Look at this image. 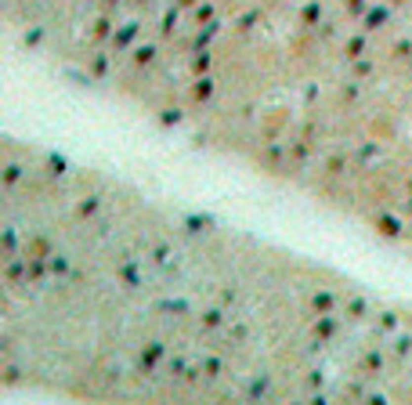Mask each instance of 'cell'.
<instances>
[{"instance_id": "6da1fadb", "label": "cell", "mask_w": 412, "mask_h": 405, "mask_svg": "<svg viewBox=\"0 0 412 405\" xmlns=\"http://www.w3.org/2000/svg\"><path fill=\"white\" fill-rule=\"evenodd\" d=\"M7 387L412 402V308L43 148H4Z\"/></svg>"}, {"instance_id": "7a4b0ae2", "label": "cell", "mask_w": 412, "mask_h": 405, "mask_svg": "<svg viewBox=\"0 0 412 405\" xmlns=\"http://www.w3.org/2000/svg\"><path fill=\"white\" fill-rule=\"evenodd\" d=\"M26 47L412 246V0H4Z\"/></svg>"}]
</instances>
